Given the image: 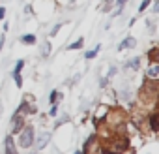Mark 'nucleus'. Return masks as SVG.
Returning <instances> with one entry per match:
<instances>
[{
    "label": "nucleus",
    "instance_id": "obj_1",
    "mask_svg": "<svg viewBox=\"0 0 159 154\" xmlns=\"http://www.w3.org/2000/svg\"><path fill=\"white\" fill-rule=\"evenodd\" d=\"M32 143H34V130L28 126V128H25V130L21 132L19 145H21L23 148H28V147H32Z\"/></svg>",
    "mask_w": 159,
    "mask_h": 154
},
{
    "label": "nucleus",
    "instance_id": "obj_2",
    "mask_svg": "<svg viewBox=\"0 0 159 154\" xmlns=\"http://www.w3.org/2000/svg\"><path fill=\"white\" fill-rule=\"evenodd\" d=\"M6 152H8V154H15V145H13L11 135H8V137H6Z\"/></svg>",
    "mask_w": 159,
    "mask_h": 154
},
{
    "label": "nucleus",
    "instance_id": "obj_3",
    "mask_svg": "<svg viewBox=\"0 0 159 154\" xmlns=\"http://www.w3.org/2000/svg\"><path fill=\"white\" fill-rule=\"evenodd\" d=\"M125 47H135V40H133V38H127V40H124V41L120 43V47H118V49L122 51V49H125Z\"/></svg>",
    "mask_w": 159,
    "mask_h": 154
},
{
    "label": "nucleus",
    "instance_id": "obj_4",
    "mask_svg": "<svg viewBox=\"0 0 159 154\" xmlns=\"http://www.w3.org/2000/svg\"><path fill=\"white\" fill-rule=\"evenodd\" d=\"M49 137H51L49 133H43V135H41V137L38 139V147H39V148H43V147H45V145L49 143Z\"/></svg>",
    "mask_w": 159,
    "mask_h": 154
},
{
    "label": "nucleus",
    "instance_id": "obj_5",
    "mask_svg": "<svg viewBox=\"0 0 159 154\" xmlns=\"http://www.w3.org/2000/svg\"><path fill=\"white\" fill-rule=\"evenodd\" d=\"M23 130V118H15L13 120V132H21Z\"/></svg>",
    "mask_w": 159,
    "mask_h": 154
},
{
    "label": "nucleus",
    "instance_id": "obj_6",
    "mask_svg": "<svg viewBox=\"0 0 159 154\" xmlns=\"http://www.w3.org/2000/svg\"><path fill=\"white\" fill-rule=\"evenodd\" d=\"M99 49H101V45H96L92 51H88V53H86V58H92V56H96V53H98Z\"/></svg>",
    "mask_w": 159,
    "mask_h": 154
},
{
    "label": "nucleus",
    "instance_id": "obj_7",
    "mask_svg": "<svg viewBox=\"0 0 159 154\" xmlns=\"http://www.w3.org/2000/svg\"><path fill=\"white\" fill-rule=\"evenodd\" d=\"M150 124H152V130H157V115H152Z\"/></svg>",
    "mask_w": 159,
    "mask_h": 154
},
{
    "label": "nucleus",
    "instance_id": "obj_8",
    "mask_svg": "<svg viewBox=\"0 0 159 154\" xmlns=\"http://www.w3.org/2000/svg\"><path fill=\"white\" fill-rule=\"evenodd\" d=\"M81 45H83V40H77L75 43H71V45H69V49H79Z\"/></svg>",
    "mask_w": 159,
    "mask_h": 154
},
{
    "label": "nucleus",
    "instance_id": "obj_9",
    "mask_svg": "<svg viewBox=\"0 0 159 154\" xmlns=\"http://www.w3.org/2000/svg\"><path fill=\"white\" fill-rule=\"evenodd\" d=\"M150 4H152L150 0H142V4H140V8H139V10H140V12H144V10H146V8L150 6Z\"/></svg>",
    "mask_w": 159,
    "mask_h": 154
},
{
    "label": "nucleus",
    "instance_id": "obj_10",
    "mask_svg": "<svg viewBox=\"0 0 159 154\" xmlns=\"http://www.w3.org/2000/svg\"><path fill=\"white\" fill-rule=\"evenodd\" d=\"M23 41H26V43H34L36 38H34V36H23Z\"/></svg>",
    "mask_w": 159,
    "mask_h": 154
},
{
    "label": "nucleus",
    "instance_id": "obj_11",
    "mask_svg": "<svg viewBox=\"0 0 159 154\" xmlns=\"http://www.w3.org/2000/svg\"><path fill=\"white\" fill-rule=\"evenodd\" d=\"M127 64H131V68H133V70H137V68H139V58H133V60H131V62H127Z\"/></svg>",
    "mask_w": 159,
    "mask_h": 154
},
{
    "label": "nucleus",
    "instance_id": "obj_12",
    "mask_svg": "<svg viewBox=\"0 0 159 154\" xmlns=\"http://www.w3.org/2000/svg\"><path fill=\"white\" fill-rule=\"evenodd\" d=\"M23 66H25V62H23V60H19V62H17V66H15V73H19Z\"/></svg>",
    "mask_w": 159,
    "mask_h": 154
},
{
    "label": "nucleus",
    "instance_id": "obj_13",
    "mask_svg": "<svg viewBox=\"0 0 159 154\" xmlns=\"http://www.w3.org/2000/svg\"><path fill=\"white\" fill-rule=\"evenodd\" d=\"M157 73H159V68H157V66H153V68L150 70V75H152V77H155Z\"/></svg>",
    "mask_w": 159,
    "mask_h": 154
},
{
    "label": "nucleus",
    "instance_id": "obj_14",
    "mask_svg": "<svg viewBox=\"0 0 159 154\" xmlns=\"http://www.w3.org/2000/svg\"><path fill=\"white\" fill-rule=\"evenodd\" d=\"M56 100H58V92H52V94H51V102H52V103H54V102H56Z\"/></svg>",
    "mask_w": 159,
    "mask_h": 154
},
{
    "label": "nucleus",
    "instance_id": "obj_15",
    "mask_svg": "<svg viewBox=\"0 0 159 154\" xmlns=\"http://www.w3.org/2000/svg\"><path fill=\"white\" fill-rule=\"evenodd\" d=\"M58 30H60V25H56V26H54V28H52V30H51V36H54V34H56V32H58Z\"/></svg>",
    "mask_w": 159,
    "mask_h": 154
},
{
    "label": "nucleus",
    "instance_id": "obj_16",
    "mask_svg": "<svg viewBox=\"0 0 159 154\" xmlns=\"http://www.w3.org/2000/svg\"><path fill=\"white\" fill-rule=\"evenodd\" d=\"M47 53H49V43L43 45V55H47Z\"/></svg>",
    "mask_w": 159,
    "mask_h": 154
},
{
    "label": "nucleus",
    "instance_id": "obj_17",
    "mask_svg": "<svg viewBox=\"0 0 159 154\" xmlns=\"http://www.w3.org/2000/svg\"><path fill=\"white\" fill-rule=\"evenodd\" d=\"M116 2H118V6H120V8H122V6H124V4H125V2H127V0H116Z\"/></svg>",
    "mask_w": 159,
    "mask_h": 154
},
{
    "label": "nucleus",
    "instance_id": "obj_18",
    "mask_svg": "<svg viewBox=\"0 0 159 154\" xmlns=\"http://www.w3.org/2000/svg\"><path fill=\"white\" fill-rule=\"evenodd\" d=\"M4 13H6V10H4V8H0V19L4 17Z\"/></svg>",
    "mask_w": 159,
    "mask_h": 154
},
{
    "label": "nucleus",
    "instance_id": "obj_19",
    "mask_svg": "<svg viewBox=\"0 0 159 154\" xmlns=\"http://www.w3.org/2000/svg\"><path fill=\"white\" fill-rule=\"evenodd\" d=\"M105 2H107V6H105V10H109V8H111V2H112V0H105Z\"/></svg>",
    "mask_w": 159,
    "mask_h": 154
},
{
    "label": "nucleus",
    "instance_id": "obj_20",
    "mask_svg": "<svg viewBox=\"0 0 159 154\" xmlns=\"http://www.w3.org/2000/svg\"><path fill=\"white\" fill-rule=\"evenodd\" d=\"M2 45H4V36L0 38V49H2Z\"/></svg>",
    "mask_w": 159,
    "mask_h": 154
},
{
    "label": "nucleus",
    "instance_id": "obj_21",
    "mask_svg": "<svg viewBox=\"0 0 159 154\" xmlns=\"http://www.w3.org/2000/svg\"><path fill=\"white\" fill-rule=\"evenodd\" d=\"M0 115H2V103H0Z\"/></svg>",
    "mask_w": 159,
    "mask_h": 154
}]
</instances>
